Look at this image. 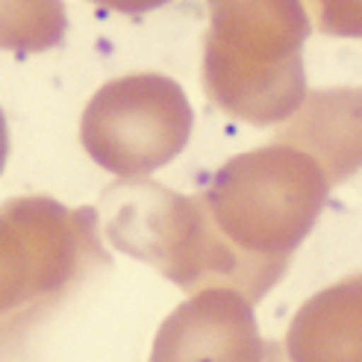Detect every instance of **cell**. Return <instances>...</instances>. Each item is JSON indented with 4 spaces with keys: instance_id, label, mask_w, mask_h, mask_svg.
Returning a JSON list of instances; mask_svg holds the SVG:
<instances>
[{
    "instance_id": "obj_4",
    "label": "cell",
    "mask_w": 362,
    "mask_h": 362,
    "mask_svg": "<svg viewBox=\"0 0 362 362\" xmlns=\"http://www.w3.org/2000/svg\"><path fill=\"white\" fill-rule=\"evenodd\" d=\"M310 144L321 153L330 183H341L362 168V88L324 92L313 103Z\"/></svg>"
},
{
    "instance_id": "obj_5",
    "label": "cell",
    "mask_w": 362,
    "mask_h": 362,
    "mask_svg": "<svg viewBox=\"0 0 362 362\" xmlns=\"http://www.w3.org/2000/svg\"><path fill=\"white\" fill-rule=\"evenodd\" d=\"M313 6H318L321 30L362 39V0H313Z\"/></svg>"
},
{
    "instance_id": "obj_3",
    "label": "cell",
    "mask_w": 362,
    "mask_h": 362,
    "mask_svg": "<svg viewBox=\"0 0 362 362\" xmlns=\"http://www.w3.org/2000/svg\"><path fill=\"white\" fill-rule=\"evenodd\" d=\"M162 362H259L253 321L236 300L197 303L171 330Z\"/></svg>"
},
{
    "instance_id": "obj_2",
    "label": "cell",
    "mask_w": 362,
    "mask_h": 362,
    "mask_svg": "<svg viewBox=\"0 0 362 362\" xmlns=\"http://www.w3.org/2000/svg\"><path fill=\"white\" fill-rule=\"evenodd\" d=\"M295 362H362V274L324 288L288 333Z\"/></svg>"
},
{
    "instance_id": "obj_1",
    "label": "cell",
    "mask_w": 362,
    "mask_h": 362,
    "mask_svg": "<svg viewBox=\"0 0 362 362\" xmlns=\"http://www.w3.org/2000/svg\"><path fill=\"white\" fill-rule=\"evenodd\" d=\"M330 180L306 156L250 159L230 174V224L247 239L292 247L318 218Z\"/></svg>"
}]
</instances>
